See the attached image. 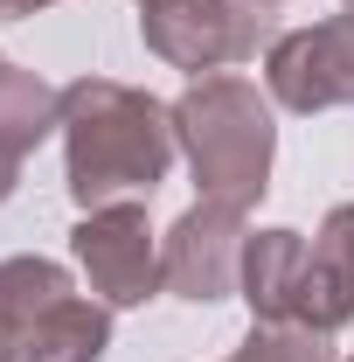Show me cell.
<instances>
[{"label": "cell", "mask_w": 354, "mask_h": 362, "mask_svg": "<svg viewBox=\"0 0 354 362\" xmlns=\"http://www.w3.org/2000/svg\"><path fill=\"white\" fill-rule=\"evenodd\" d=\"M174 139L195 168V188L202 202H229V209H250L271 188V146H278V126H271V105L250 77H195L174 105Z\"/></svg>", "instance_id": "7a4b0ae2"}, {"label": "cell", "mask_w": 354, "mask_h": 362, "mask_svg": "<svg viewBox=\"0 0 354 362\" xmlns=\"http://www.w3.org/2000/svg\"><path fill=\"white\" fill-rule=\"evenodd\" d=\"M0 63H7V56H0Z\"/></svg>", "instance_id": "2e32d148"}, {"label": "cell", "mask_w": 354, "mask_h": 362, "mask_svg": "<svg viewBox=\"0 0 354 362\" xmlns=\"http://www.w3.org/2000/svg\"><path fill=\"white\" fill-rule=\"evenodd\" d=\"M264 84L285 112H334L354 105V7L326 14L312 28L278 35L264 56Z\"/></svg>", "instance_id": "5b68a950"}, {"label": "cell", "mask_w": 354, "mask_h": 362, "mask_svg": "<svg viewBox=\"0 0 354 362\" xmlns=\"http://www.w3.org/2000/svg\"><path fill=\"white\" fill-rule=\"evenodd\" d=\"M306 265H312V244L299 230H257V237L243 244V279H236V286H243L257 327H292Z\"/></svg>", "instance_id": "52a82bcc"}, {"label": "cell", "mask_w": 354, "mask_h": 362, "mask_svg": "<svg viewBox=\"0 0 354 362\" xmlns=\"http://www.w3.org/2000/svg\"><path fill=\"white\" fill-rule=\"evenodd\" d=\"M348 7H354V0H348Z\"/></svg>", "instance_id": "e0dca14e"}, {"label": "cell", "mask_w": 354, "mask_h": 362, "mask_svg": "<svg viewBox=\"0 0 354 362\" xmlns=\"http://www.w3.org/2000/svg\"><path fill=\"white\" fill-rule=\"evenodd\" d=\"M56 300H70L56 258H0V362H28V334Z\"/></svg>", "instance_id": "ba28073f"}, {"label": "cell", "mask_w": 354, "mask_h": 362, "mask_svg": "<svg viewBox=\"0 0 354 362\" xmlns=\"http://www.w3.org/2000/svg\"><path fill=\"white\" fill-rule=\"evenodd\" d=\"M42 7H56V0H0V21H21V14H42Z\"/></svg>", "instance_id": "4fadbf2b"}, {"label": "cell", "mask_w": 354, "mask_h": 362, "mask_svg": "<svg viewBox=\"0 0 354 362\" xmlns=\"http://www.w3.org/2000/svg\"><path fill=\"white\" fill-rule=\"evenodd\" d=\"M243 244H250L243 209H229V202H195V209L167 230V244H160V286L209 307L222 293H236V279H243Z\"/></svg>", "instance_id": "8992f818"}, {"label": "cell", "mask_w": 354, "mask_h": 362, "mask_svg": "<svg viewBox=\"0 0 354 362\" xmlns=\"http://www.w3.org/2000/svg\"><path fill=\"white\" fill-rule=\"evenodd\" d=\"M243 7H278V0H243Z\"/></svg>", "instance_id": "9a60e30c"}, {"label": "cell", "mask_w": 354, "mask_h": 362, "mask_svg": "<svg viewBox=\"0 0 354 362\" xmlns=\"http://www.w3.org/2000/svg\"><path fill=\"white\" fill-rule=\"evenodd\" d=\"M70 251H77L90 293H97L104 307H146V300L160 293V244H153V223H146L139 202L84 209Z\"/></svg>", "instance_id": "3957f363"}, {"label": "cell", "mask_w": 354, "mask_h": 362, "mask_svg": "<svg viewBox=\"0 0 354 362\" xmlns=\"http://www.w3.org/2000/svg\"><path fill=\"white\" fill-rule=\"evenodd\" d=\"M56 126H63V90H49L35 70L0 63V153L28 160Z\"/></svg>", "instance_id": "9c48e42d"}, {"label": "cell", "mask_w": 354, "mask_h": 362, "mask_svg": "<svg viewBox=\"0 0 354 362\" xmlns=\"http://www.w3.org/2000/svg\"><path fill=\"white\" fill-rule=\"evenodd\" d=\"M319 251L334 258V265L354 279V202H341L334 216H326V230H319Z\"/></svg>", "instance_id": "7c38bea8"}, {"label": "cell", "mask_w": 354, "mask_h": 362, "mask_svg": "<svg viewBox=\"0 0 354 362\" xmlns=\"http://www.w3.org/2000/svg\"><path fill=\"white\" fill-rule=\"evenodd\" d=\"M326 341L334 334H312V327H250V341L229 362H334Z\"/></svg>", "instance_id": "8fae6325"}, {"label": "cell", "mask_w": 354, "mask_h": 362, "mask_svg": "<svg viewBox=\"0 0 354 362\" xmlns=\"http://www.w3.org/2000/svg\"><path fill=\"white\" fill-rule=\"evenodd\" d=\"M139 35L160 63L216 77L222 63H243L257 49V14L243 0H146Z\"/></svg>", "instance_id": "277c9868"}, {"label": "cell", "mask_w": 354, "mask_h": 362, "mask_svg": "<svg viewBox=\"0 0 354 362\" xmlns=\"http://www.w3.org/2000/svg\"><path fill=\"white\" fill-rule=\"evenodd\" d=\"M14 181H21V160H14V153H0V202L14 195Z\"/></svg>", "instance_id": "5bb4252c"}, {"label": "cell", "mask_w": 354, "mask_h": 362, "mask_svg": "<svg viewBox=\"0 0 354 362\" xmlns=\"http://www.w3.org/2000/svg\"><path fill=\"white\" fill-rule=\"evenodd\" d=\"M111 349V314H104V300H56L42 320H35V334H28V362H97Z\"/></svg>", "instance_id": "30bf717a"}, {"label": "cell", "mask_w": 354, "mask_h": 362, "mask_svg": "<svg viewBox=\"0 0 354 362\" xmlns=\"http://www.w3.org/2000/svg\"><path fill=\"white\" fill-rule=\"evenodd\" d=\"M63 153H70V195L84 209L153 195L174 160V112L133 84L77 77L63 90Z\"/></svg>", "instance_id": "6da1fadb"}]
</instances>
